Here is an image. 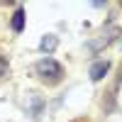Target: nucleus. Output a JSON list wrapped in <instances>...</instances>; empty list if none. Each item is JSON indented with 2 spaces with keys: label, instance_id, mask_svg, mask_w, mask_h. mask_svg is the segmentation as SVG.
<instances>
[{
  "label": "nucleus",
  "instance_id": "obj_1",
  "mask_svg": "<svg viewBox=\"0 0 122 122\" xmlns=\"http://www.w3.org/2000/svg\"><path fill=\"white\" fill-rule=\"evenodd\" d=\"M37 73L42 76V78L49 76L51 81H59L61 73H64V68H61L59 61H54L51 56H46V59H42V61H37Z\"/></svg>",
  "mask_w": 122,
  "mask_h": 122
},
{
  "label": "nucleus",
  "instance_id": "obj_2",
  "mask_svg": "<svg viewBox=\"0 0 122 122\" xmlns=\"http://www.w3.org/2000/svg\"><path fill=\"white\" fill-rule=\"evenodd\" d=\"M107 71H110V61H95V64L90 66V81H100V78H105Z\"/></svg>",
  "mask_w": 122,
  "mask_h": 122
},
{
  "label": "nucleus",
  "instance_id": "obj_3",
  "mask_svg": "<svg viewBox=\"0 0 122 122\" xmlns=\"http://www.w3.org/2000/svg\"><path fill=\"white\" fill-rule=\"evenodd\" d=\"M12 29H15V32H22V29H25V10L22 7H17L15 15H12Z\"/></svg>",
  "mask_w": 122,
  "mask_h": 122
},
{
  "label": "nucleus",
  "instance_id": "obj_4",
  "mask_svg": "<svg viewBox=\"0 0 122 122\" xmlns=\"http://www.w3.org/2000/svg\"><path fill=\"white\" fill-rule=\"evenodd\" d=\"M56 44H59V39L54 37V34H46L44 39H42V44H39V49H42V51H54V49H56Z\"/></svg>",
  "mask_w": 122,
  "mask_h": 122
},
{
  "label": "nucleus",
  "instance_id": "obj_5",
  "mask_svg": "<svg viewBox=\"0 0 122 122\" xmlns=\"http://www.w3.org/2000/svg\"><path fill=\"white\" fill-rule=\"evenodd\" d=\"M5 73H7V59H5V56H0V78H3Z\"/></svg>",
  "mask_w": 122,
  "mask_h": 122
}]
</instances>
